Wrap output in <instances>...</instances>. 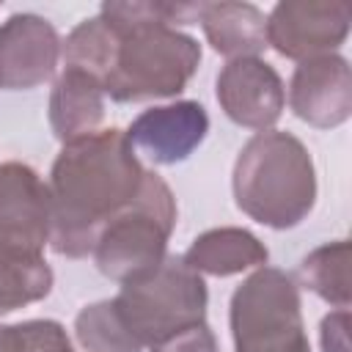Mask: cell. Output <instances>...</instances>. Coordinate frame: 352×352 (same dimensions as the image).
<instances>
[{
    "mask_svg": "<svg viewBox=\"0 0 352 352\" xmlns=\"http://www.w3.org/2000/svg\"><path fill=\"white\" fill-rule=\"evenodd\" d=\"M74 338L85 352H143L113 300L85 305L74 316Z\"/></svg>",
    "mask_w": 352,
    "mask_h": 352,
    "instance_id": "cell-19",
    "label": "cell"
},
{
    "mask_svg": "<svg viewBox=\"0 0 352 352\" xmlns=\"http://www.w3.org/2000/svg\"><path fill=\"white\" fill-rule=\"evenodd\" d=\"M319 341L324 352H349V311L336 308L319 324Z\"/></svg>",
    "mask_w": 352,
    "mask_h": 352,
    "instance_id": "cell-21",
    "label": "cell"
},
{
    "mask_svg": "<svg viewBox=\"0 0 352 352\" xmlns=\"http://www.w3.org/2000/svg\"><path fill=\"white\" fill-rule=\"evenodd\" d=\"M104 118L102 85L77 69H60L50 91V126L60 143H72L96 132Z\"/></svg>",
    "mask_w": 352,
    "mask_h": 352,
    "instance_id": "cell-13",
    "label": "cell"
},
{
    "mask_svg": "<svg viewBox=\"0 0 352 352\" xmlns=\"http://www.w3.org/2000/svg\"><path fill=\"white\" fill-rule=\"evenodd\" d=\"M129 333L143 349L162 338L206 322V280L182 256H165V261L146 278L121 286L113 297Z\"/></svg>",
    "mask_w": 352,
    "mask_h": 352,
    "instance_id": "cell-6",
    "label": "cell"
},
{
    "mask_svg": "<svg viewBox=\"0 0 352 352\" xmlns=\"http://www.w3.org/2000/svg\"><path fill=\"white\" fill-rule=\"evenodd\" d=\"M148 352H220V349H217V338L212 327L206 322H198L148 346Z\"/></svg>",
    "mask_w": 352,
    "mask_h": 352,
    "instance_id": "cell-20",
    "label": "cell"
},
{
    "mask_svg": "<svg viewBox=\"0 0 352 352\" xmlns=\"http://www.w3.org/2000/svg\"><path fill=\"white\" fill-rule=\"evenodd\" d=\"M292 113L316 129L341 126L352 113V72L344 55L300 60L289 82Z\"/></svg>",
    "mask_w": 352,
    "mask_h": 352,
    "instance_id": "cell-12",
    "label": "cell"
},
{
    "mask_svg": "<svg viewBox=\"0 0 352 352\" xmlns=\"http://www.w3.org/2000/svg\"><path fill=\"white\" fill-rule=\"evenodd\" d=\"M231 190L250 220L275 231L294 228L316 204L314 157L292 132H256L236 154Z\"/></svg>",
    "mask_w": 352,
    "mask_h": 352,
    "instance_id": "cell-3",
    "label": "cell"
},
{
    "mask_svg": "<svg viewBox=\"0 0 352 352\" xmlns=\"http://www.w3.org/2000/svg\"><path fill=\"white\" fill-rule=\"evenodd\" d=\"M182 258L198 275L228 278V275H239V272L264 267L270 258V250L248 228L223 226V228H209V231L198 234Z\"/></svg>",
    "mask_w": 352,
    "mask_h": 352,
    "instance_id": "cell-14",
    "label": "cell"
},
{
    "mask_svg": "<svg viewBox=\"0 0 352 352\" xmlns=\"http://www.w3.org/2000/svg\"><path fill=\"white\" fill-rule=\"evenodd\" d=\"M204 3H102L99 14L116 28L118 47L102 82L113 102H148L179 96L201 63V44L176 30L198 25Z\"/></svg>",
    "mask_w": 352,
    "mask_h": 352,
    "instance_id": "cell-2",
    "label": "cell"
},
{
    "mask_svg": "<svg viewBox=\"0 0 352 352\" xmlns=\"http://www.w3.org/2000/svg\"><path fill=\"white\" fill-rule=\"evenodd\" d=\"M60 60V36L38 14H11L0 22V88L28 91L47 82Z\"/></svg>",
    "mask_w": 352,
    "mask_h": 352,
    "instance_id": "cell-10",
    "label": "cell"
},
{
    "mask_svg": "<svg viewBox=\"0 0 352 352\" xmlns=\"http://www.w3.org/2000/svg\"><path fill=\"white\" fill-rule=\"evenodd\" d=\"M116 47H118L116 28L102 14H96L91 19H82L66 36V41H60V60H63L66 69L85 72L102 85L110 66H113Z\"/></svg>",
    "mask_w": 352,
    "mask_h": 352,
    "instance_id": "cell-17",
    "label": "cell"
},
{
    "mask_svg": "<svg viewBox=\"0 0 352 352\" xmlns=\"http://www.w3.org/2000/svg\"><path fill=\"white\" fill-rule=\"evenodd\" d=\"M143 176L146 168L118 126L63 143L47 182L50 248L66 258L91 256L99 231L138 198Z\"/></svg>",
    "mask_w": 352,
    "mask_h": 352,
    "instance_id": "cell-1",
    "label": "cell"
},
{
    "mask_svg": "<svg viewBox=\"0 0 352 352\" xmlns=\"http://www.w3.org/2000/svg\"><path fill=\"white\" fill-rule=\"evenodd\" d=\"M176 198L168 182L146 170L138 198L121 209L96 236V270L118 286L151 275L168 256V239L176 228Z\"/></svg>",
    "mask_w": 352,
    "mask_h": 352,
    "instance_id": "cell-4",
    "label": "cell"
},
{
    "mask_svg": "<svg viewBox=\"0 0 352 352\" xmlns=\"http://www.w3.org/2000/svg\"><path fill=\"white\" fill-rule=\"evenodd\" d=\"M234 352H311L297 280L278 267H256L231 294Z\"/></svg>",
    "mask_w": 352,
    "mask_h": 352,
    "instance_id": "cell-5",
    "label": "cell"
},
{
    "mask_svg": "<svg viewBox=\"0 0 352 352\" xmlns=\"http://www.w3.org/2000/svg\"><path fill=\"white\" fill-rule=\"evenodd\" d=\"M52 209L47 182L25 162H0V245L44 250Z\"/></svg>",
    "mask_w": 352,
    "mask_h": 352,
    "instance_id": "cell-11",
    "label": "cell"
},
{
    "mask_svg": "<svg viewBox=\"0 0 352 352\" xmlns=\"http://www.w3.org/2000/svg\"><path fill=\"white\" fill-rule=\"evenodd\" d=\"M349 22L341 0H280L267 14V47L297 63L330 55L346 41Z\"/></svg>",
    "mask_w": 352,
    "mask_h": 352,
    "instance_id": "cell-7",
    "label": "cell"
},
{
    "mask_svg": "<svg viewBox=\"0 0 352 352\" xmlns=\"http://www.w3.org/2000/svg\"><path fill=\"white\" fill-rule=\"evenodd\" d=\"M201 28L214 52L234 58H258L267 50V16L253 3H204Z\"/></svg>",
    "mask_w": 352,
    "mask_h": 352,
    "instance_id": "cell-15",
    "label": "cell"
},
{
    "mask_svg": "<svg viewBox=\"0 0 352 352\" xmlns=\"http://www.w3.org/2000/svg\"><path fill=\"white\" fill-rule=\"evenodd\" d=\"M223 113L245 129L267 132L278 124L286 107V88L275 66L261 58L228 60L214 82Z\"/></svg>",
    "mask_w": 352,
    "mask_h": 352,
    "instance_id": "cell-8",
    "label": "cell"
},
{
    "mask_svg": "<svg viewBox=\"0 0 352 352\" xmlns=\"http://www.w3.org/2000/svg\"><path fill=\"white\" fill-rule=\"evenodd\" d=\"M300 280L324 302L336 308H349V242L336 239L314 248L300 261Z\"/></svg>",
    "mask_w": 352,
    "mask_h": 352,
    "instance_id": "cell-18",
    "label": "cell"
},
{
    "mask_svg": "<svg viewBox=\"0 0 352 352\" xmlns=\"http://www.w3.org/2000/svg\"><path fill=\"white\" fill-rule=\"evenodd\" d=\"M126 132L132 151L154 165L184 162L209 135V113L195 99H182L143 110Z\"/></svg>",
    "mask_w": 352,
    "mask_h": 352,
    "instance_id": "cell-9",
    "label": "cell"
},
{
    "mask_svg": "<svg viewBox=\"0 0 352 352\" xmlns=\"http://www.w3.org/2000/svg\"><path fill=\"white\" fill-rule=\"evenodd\" d=\"M52 283L55 275L41 250L0 245V316L44 300Z\"/></svg>",
    "mask_w": 352,
    "mask_h": 352,
    "instance_id": "cell-16",
    "label": "cell"
}]
</instances>
